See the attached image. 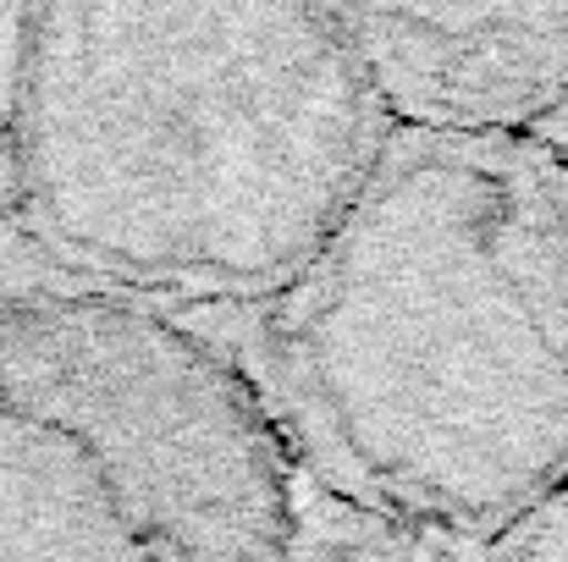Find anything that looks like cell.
<instances>
[{
    "label": "cell",
    "mask_w": 568,
    "mask_h": 562,
    "mask_svg": "<svg viewBox=\"0 0 568 562\" xmlns=\"http://www.w3.org/2000/svg\"><path fill=\"white\" fill-rule=\"evenodd\" d=\"M17 33L22 6H0V226L17 221Z\"/></svg>",
    "instance_id": "obj_7"
},
{
    "label": "cell",
    "mask_w": 568,
    "mask_h": 562,
    "mask_svg": "<svg viewBox=\"0 0 568 562\" xmlns=\"http://www.w3.org/2000/svg\"><path fill=\"white\" fill-rule=\"evenodd\" d=\"M536 139H547V144H552V150L568 161V105L558 111V116H547V122L536 127Z\"/></svg>",
    "instance_id": "obj_10"
},
{
    "label": "cell",
    "mask_w": 568,
    "mask_h": 562,
    "mask_svg": "<svg viewBox=\"0 0 568 562\" xmlns=\"http://www.w3.org/2000/svg\"><path fill=\"white\" fill-rule=\"evenodd\" d=\"M392 133L332 6H22L11 226L116 298L260 304Z\"/></svg>",
    "instance_id": "obj_2"
},
{
    "label": "cell",
    "mask_w": 568,
    "mask_h": 562,
    "mask_svg": "<svg viewBox=\"0 0 568 562\" xmlns=\"http://www.w3.org/2000/svg\"><path fill=\"white\" fill-rule=\"evenodd\" d=\"M287 562H464V558L419 546V541L386 530L376 519H359V513L326 502L321 491L298 486V524H293Z\"/></svg>",
    "instance_id": "obj_6"
},
{
    "label": "cell",
    "mask_w": 568,
    "mask_h": 562,
    "mask_svg": "<svg viewBox=\"0 0 568 562\" xmlns=\"http://www.w3.org/2000/svg\"><path fill=\"white\" fill-rule=\"evenodd\" d=\"M172 315L298 486L419 546L480 562L568 486V161L536 133L397 127L276 298Z\"/></svg>",
    "instance_id": "obj_1"
},
{
    "label": "cell",
    "mask_w": 568,
    "mask_h": 562,
    "mask_svg": "<svg viewBox=\"0 0 568 562\" xmlns=\"http://www.w3.org/2000/svg\"><path fill=\"white\" fill-rule=\"evenodd\" d=\"M480 562H568V486L514 535H503Z\"/></svg>",
    "instance_id": "obj_8"
},
{
    "label": "cell",
    "mask_w": 568,
    "mask_h": 562,
    "mask_svg": "<svg viewBox=\"0 0 568 562\" xmlns=\"http://www.w3.org/2000/svg\"><path fill=\"white\" fill-rule=\"evenodd\" d=\"M0 562H178L94 463L0 391Z\"/></svg>",
    "instance_id": "obj_5"
},
{
    "label": "cell",
    "mask_w": 568,
    "mask_h": 562,
    "mask_svg": "<svg viewBox=\"0 0 568 562\" xmlns=\"http://www.w3.org/2000/svg\"><path fill=\"white\" fill-rule=\"evenodd\" d=\"M0 391L61 430L178 562H287L293 463L243 375L172 309L83 282L6 293Z\"/></svg>",
    "instance_id": "obj_3"
},
{
    "label": "cell",
    "mask_w": 568,
    "mask_h": 562,
    "mask_svg": "<svg viewBox=\"0 0 568 562\" xmlns=\"http://www.w3.org/2000/svg\"><path fill=\"white\" fill-rule=\"evenodd\" d=\"M392 127L497 139L568 105V6H332Z\"/></svg>",
    "instance_id": "obj_4"
},
{
    "label": "cell",
    "mask_w": 568,
    "mask_h": 562,
    "mask_svg": "<svg viewBox=\"0 0 568 562\" xmlns=\"http://www.w3.org/2000/svg\"><path fill=\"white\" fill-rule=\"evenodd\" d=\"M50 282H72V276H61L17 226H0V298L22 287H50Z\"/></svg>",
    "instance_id": "obj_9"
}]
</instances>
